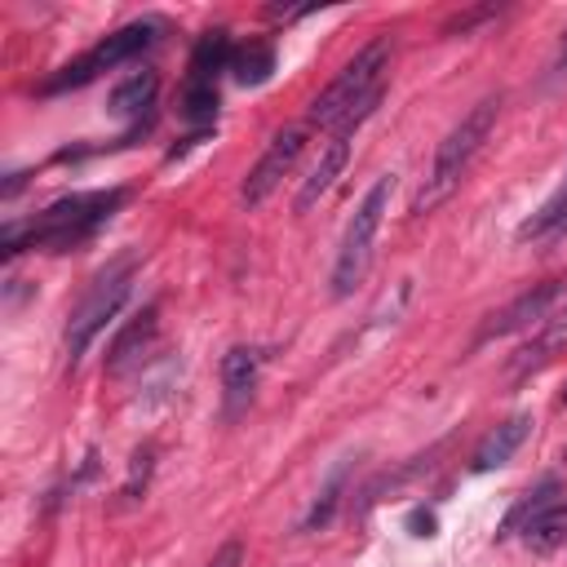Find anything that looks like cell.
Returning a JSON list of instances; mask_svg holds the SVG:
<instances>
[{
	"instance_id": "1",
	"label": "cell",
	"mask_w": 567,
	"mask_h": 567,
	"mask_svg": "<svg viewBox=\"0 0 567 567\" xmlns=\"http://www.w3.org/2000/svg\"><path fill=\"white\" fill-rule=\"evenodd\" d=\"M128 199L124 186H111V190H80V195H66L58 204H49L40 217H31L27 226L9 221L4 226V257H13L22 244H40V248H71L80 239H89L120 204Z\"/></svg>"
},
{
	"instance_id": "2",
	"label": "cell",
	"mask_w": 567,
	"mask_h": 567,
	"mask_svg": "<svg viewBox=\"0 0 567 567\" xmlns=\"http://www.w3.org/2000/svg\"><path fill=\"white\" fill-rule=\"evenodd\" d=\"M390 66V35L368 40L341 71L337 80L310 102V124H359L377 102H381V80Z\"/></svg>"
},
{
	"instance_id": "3",
	"label": "cell",
	"mask_w": 567,
	"mask_h": 567,
	"mask_svg": "<svg viewBox=\"0 0 567 567\" xmlns=\"http://www.w3.org/2000/svg\"><path fill=\"white\" fill-rule=\"evenodd\" d=\"M496 115H501V97H496V93H487L483 102H474V106L461 115V124L439 142L434 164H430V177H425V186H421L416 199H412V213H430V208H439V204L456 190V182L465 177L470 159H474L478 146L487 142Z\"/></svg>"
},
{
	"instance_id": "4",
	"label": "cell",
	"mask_w": 567,
	"mask_h": 567,
	"mask_svg": "<svg viewBox=\"0 0 567 567\" xmlns=\"http://www.w3.org/2000/svg\"><path fill=\"white\" fill-rule=\"evenodd\" d=\"M390 208V173L372 182V190L363 195V204L354 208L350 226H346V239L337 248V261H332V297H350L354 284L368 275V261H372V239L381 230V217Z\"/></svg>"
},
{
	"instance_id": "5",
	"label": "cell",
	"mask_w": 567,
	"mask_h": 567,
	"mask_svg": "<svg viewBox=\"0 0 567 567\" xmlns=\"http://www.w3.org/2000/svg\"><path fill=\"white\" fill-rule=\"evenodd\" d=\"M155 35H159V22H155V18L128 22V27L111 31L106 40H97V44H93L89 53H80L75 62H66L58 75H49V80L40 84V93H66V89H84V84H89V80H97L102 71H111V66H120V62L137 58L142 49H151V44H155Z\"/></svg>"
},
{
	"instance_id": "6",
	"label": "cell",
	"mask_w": 567,
	"mask_h": 567,
	"mask_svg": "<svg viewBox=\"0 0 567 567\" xmlns=\"http://www.w3.org/2000/svg\"><path fill=\"white\" fill-rule=\"evenodd\" d=\"M128 288H133V261H115V266H106L97 279H93V288L80 297V306L71 310V319H66V359L75 363L84 350H89V341L106 328V319H115V310L124 306V297H128Z\"/></svg>"
},
{
	"instance_id": "7",
	"label": "cell",
	"mask_w": 567,
	"mask_h": 567,
	"mask_svg": "<svg viewBox=\"0 0 567 567\" xmlns=\"http://www.w3.org/2000/svg\"><path fill=\"white\" fill-rule=\"evenodd\" d=\"M306 133H310V124H288V128H279L275 137H270V146L261 151V159L252 164V173L244 177V204H261L279 182H284V173L297 164V155H301V146H306Z\"/></svg>"
},
{
	"instance_id": "8",
	"label": "cell",
	"mask_w": 567,
	"mask_h": 567,
	"mask_svg": "<svg viewBox=\"0 0 567 567\" xmlns=\"http://www.w3.org/2000/svg\"><path fill=\"white\" fill-rule=\"evenodd\" d=\"M558 297H563V279H545V284L518 292L509 306H501L496 315H487V323L478 328V341H492V337H505V332H514V328H527L532 319H545Z\"/></svg>"
},
{
	"instance_id": "9",
	"label": "cell",
	"mask_w": 567,
	"mask_h": 567,
	"mask_svg": "<svg viewBox=\"0 0 567 567\" xmlns=\"http://www.w3.org/2000/svg\"><path fill=\"white\" fill-rule=\"evenodd\" d=\"M350 128H354V124H346V128L323 146L319 164L310 168V177H306L301 190H297V213H310V208L319 204V195H328L332 182L341 177V168H346V159H350Z\"/></svg>"
},
{
	"instance_id": "10",
	"label": "cell",
	"mask_w": 567,
	"mask_h": 567,
	"mask_svg": "<svg viewBox=\"0 0 567 567\" xmlns=\"http://www.w3.org/2000/svg\"><path fill=\"white\" fill-rule=\"evenodd\" d=\"M532 434V412H514L509 421H501L496 430H487L483 434V443L474 447V470L478 474H487V470H501L518 447H523V439Z\"/></svg>"
},
{
	"instance_id": "11",
	"label": "cell",
	"mask_w": 567,
	"mask_h": 567,
	"mask_svg": "<svg viewBox=\"0 0 567 567\" xmlns=\"http://www.w3.org/2000/svg\"><path fill=\"white\" fill-rule=\"evenodd\" d=\"M558 350H567V306H558V310H549L545 319H540V328L532 332V341L514 354V372H532V368H540V363H549Z\"/></svg>"
},
{
	"instance_id": "12",
	"label": "cell",
	"mask_w": 567,
	"mask_h": 567,
	"mask_svg": "<svg viewBox=\"0 0 567 567\" xmlns=\"http://www.w3.org/2000/svg\"><path fill=\"white\" fill-rule=\"evenodd\" d=\"M221 390H226V412L230 416L248 408V399L257 390V350H248V346L226 350V359H221Z\"/></svg>"
},
{
	"instance_id": "13",
	"label": "cell",
	"mask_w": 567,
	"mask_h": 567,
	"mask_svg": "<svg viewBox=\"0 0 567 567\" xmlns=\"http://www.w3.org/2000/svg\"><path fill=\"white\" fill-rule=\"evenodd\" d=\"M523 540L536 549V554H549L558 545H567V501H545L540 509H532L523 523H518Z\"/></svg>"
},
{
	"instance_id": "14",
	"label": "cell",
	"mask_w": 567,
	"mask_h": 567,
	"mask_svg": "<svg viewBox=\"0 0 567 567\" xmlns=\"http://www.w3.org/2000/svg\"><path fill=\"white\" fill-rule=\"evenodd\" d=\"M230 58H235V44L226 31H204L195 53H190V71H186V84H213L217 89V75L230 71Z\"/></svg>"
},
{
	"instance_id": "15",
	"label": "cell",
	"mask_w": 567,
	"mask_h": 567,
	"mask_svg": "<svg viewBox=\"0 0 567 567\" xmlns=\"http://www.w3.org/2000/svg\"><path fill=\"white\" fill-rule=\"evenodd\" d=\"M151 337H155V306H146L142 315H133L128 319V328L111 341V359H106V372H124L146 346H151Z\"/></svg>"
},
{
	"instance_id": "16",
	"label": "cell",
	"mask_w": 567,
	"mask_h": 567,
	"mask_svg": "<svg viewBox=\"0 0 567 567\" xmlns=\"http://www.w3.org/2000/svg\"><path fill=\"white\" fill-rule=\"evenodd\" d=\"M155 71H133L111 89V115L120 120H142V111L155 102Z\"/></svg>"
},
{
	"instance_id": "17",
	"label": "cell",
	"mask_w": 567,
	"mask_h": 567,
	"mask_svg": "<svg viewBox=\"0 0 567 567\" xmlns=\"http://www.w3.org/2000/svg\"><path fill=\"white\" fill-rule=\"evenodd\" d=\"M270 71H275V49H270L266 40H248V44H239L235 58H230V75H235L239 84H266Z\"/></svg>"
},
{
	"instance_id": "18",
	"label": "cell",
	"mask_w": 567,
	"mask_h": 567,
	"mask_svg": "<svg viewBox=\"0 0 567 567\" xmlns=\"http://www.w3.org/2000/svg\"><path fill=\"white\" fill-rule=\"evenodd\" d=\"M563 226H567V173H563L558 190L540 204V213H532V217L518 226V239H545V235H554V230H563Z\"/></svg>"
},
{
	"instance_id": "19",
	"label": "cell",
	"mask_w": 567,
	"mask_h": 567,
	"mask_svg": "<svg viewBox=\"0 0 567 567\" xmlns=\"http://www.w3.org/2000/svg\"><path fill=\"white\" fill-rule=\"evenodd\" d=\"M182 115L190 124H208L217 115V89L213 84H186L182 89Z\"/></svg>"
},
{
	"instance_id": "20",
	"label": "cell",
	"mask_w": 567,
	"mask_h": 567,
	"mask_svg": "<svg viewBox=\"0 0 567 567\" xmlns=\"http://www.w3.org/2000/svg\"><path fill=\"white\" fill-rule=\"evenodd\" d=\"M341 483H346V465L332 474V483L323 487V496L315 501V509L301 518V532H315V527H323V523L332 518V509H337V501H341Z\"/></svg>"
},
{
	"instance_id": "21",
	"label": "cell",
	"mask_w": 567,
	"mask_h": 567,
	"mask_svg": "<svg viewBox=\"0 0 567 567\" xmlns=\"http://www.w3.org/2000/svg\"><path fill=\"white\" fill-rule=\"evenodd\" d=\"M239 563H244V545H239V540H226V545L208 558V567H239Z\"/></svg>"
},
{
	"instance_id": "22",
	"label": "cell",
	"mask_w": 567,
	"mask_h": 567,
	"mask_svg": "<svg viewBox=\"0 0 567 567\" xmlns=\"http://www.w3.org/2000/svg\"><path fill=\"white\" fill-rule=\"evenodd\" d=\"M408 527H412V536H434V514L430 509H412Z\"/></svg>"
},
{
	"instance_id": "23",
	"label": "cell",
	"mask_w": 567,
	"mask_h": 567,
	"mask_svg": "<svg viewBox=\"0 0 567 567\" xmlns=\"http://www.w3.org/2000/svg\"><path fill=\"white\" fill-rule=\"evenodd\" d=\"M567 66V35H563V53H558V71Z\"/></svg>"
},
{
	"instance_id": "24",
	"label": "cell",
	"mask_w": 567,
	"mask_h": 567,
	"mask_svg": "<svg viewBox=\"0 0 567 567\" xmlns=\"http://www.w3.org/2000/svg\"><path fill=\"white\" fill-rule=\"evenodd\" d=\"M563 403H567V390H563Z\"/></svg>"
}]
</instances>
